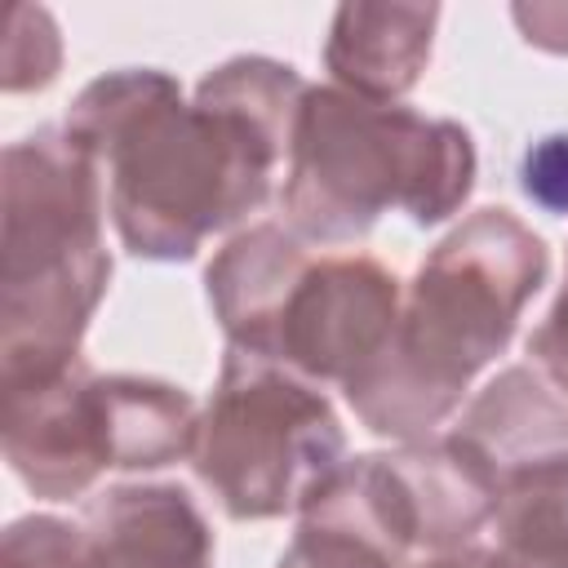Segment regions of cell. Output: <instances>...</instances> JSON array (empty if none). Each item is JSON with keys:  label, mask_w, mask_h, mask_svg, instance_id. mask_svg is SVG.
<instances>
[{"label": "cell", "mask_w": 568, "mask_h": 568, "mask_svg": "<svg viewBox=\"0 0 568 568\" xmlns=\"http://www.w3.org/2000/svg\"><path fill=\"white\" fill-rule=\"evenodd\" d=\"M306 89L262 53L213 67L191 102L169 71L120 67L75 93L62 129L98 169L120 244L142 262H191L271 200Z\"/></svg>", "instance_id": "obj_1"}, {"label": "cell", "mask_w": 568, "mask_h": 568, "mask_svg": "<svg viewBox=\"0 0 568 568\" xmlns=\"http://www.w3.org/2000/svg\"><path fill=\"white\" fill-rule=\"evenodd\" d=\"M550 275L546 240L510 209H479L417 266L390 346L342 395L355 417L395 444L430 439L470 382L510 346Z\"/></svg>", "instance_id": "obj_2"}, {"label": "cell", "mask_w": 568, "mask_h": 568, "mask_svg": "<svg viewBox=\"0 0 568 568\" xmlns=\"http://www.w3.org/2000/svg\"><path fill=\"white\" fill-rule=\"evenodd\" d=\"M106 195L62 124L4 146L0 213V382H40L80 359L106 297Z\"/></svg>", "instance_id": "obj_3"}, {"label": "cell", "mask_w": 568, "mask_h": 568, "mask_svg": "<svg viewBox=\"0 0 568 568\" xmlns=\"http://www.w3.org/2000/svg\"><path fill=\"white\" fill-rule=\"evenodd\" d=\"M479 155L466 124L399 102L311 84L284 164V222L315 244L364 240L382 213L413 226L448 222L475 191Z\"/></svg>", "instance_id": "obj_4"}, {"label": "cell", "mask_w": 568, "mask_h": 568, "mask_svg": "<svg viewBox=\"0 0 568 568\" xmlns=\"http://www.w3.org/2000/svg\"><path fill=\"white\" fill-rule=\"evenodd\" d=\"M191 466L235 524L302 515L346 466V430L324 386L226 346Z\"/></svg>", "instance_id": "obj_5"}, {"label": "cell", "mask_w": 568, "mask_h": 568, "mask_svg": "<svg viewBox=\"0 0 568 568\" xmlns=\"http://www.w3.org/2000/svg\"><path fill=\"white\" fill-rule=\"evenodd\" d=\"M497 488L501 479L493 466L448 430L390 453L346 457V466L306 510L342 519L413 559L417 550L444 555L470 546L479 528L493 524Z\"/></svg>", "instance_id": "obj_6"}, {"label": "cell", "mask_w": 568, "mask_h": 568, "mask_svg": "<svg viewBox=\"0 0 568 568\" xmlns=\"http://www.w3.org/2000/svg\"><path fill=\"white\" fill-rule=\"evenodd\" d=\"M404 311V288L390 266L368 253H333L311 257L262 359H275L302 373L315 386L346 390L359 373H368L395 337Z\"/></svg>", "instance_id": "obj_7"}, {"label": "cell", "mask_w": 568, "mask_h": 568, "mask_svg": "<svg viewBox=\"0 0 568 568\" xmlns=\"http://www.w3.org/2000/svg\"><path fill=\"white\" fill-rule=\"evenodd\" d=\"M4 462L44 501L84 497L115 470L102 373L84 355L53 377L4 386Z\"/></svg>", "instance_id": "obj_8"}, {"label": "cell", "mask_w": 568, "mask_h": 568, "mask_svg": "<svg viewBox=\"0 0 568 568\" xmlns=\"http://www.w3.org/2000/svg\"><path fill=\"white\" fill-rule=\"evenodd\" d=\"M98 568H213V528L178 484H115L80 515Z\"/></svg>", "instance_id": "obj_9"}, {"label": "cell", "mask_w": 568, "mask_h": 568, "mask_svg": "<svg viewBox=\"0 0 568 568\" xmlns=\"http://www.w3.org/2000/svg\"><path fill=\"white\" fill-rule=\"evenodd\" d=\"M311 266V248L280 222H257L231 235L204 271V293L226 346L266 355L284 297Z\"/></svg>", "instance_id": "obj_10"}, {"label": "cell", "mask_w": 568, "mask_h": 568, "mask_svg": "<svg viewBox=\"0 0 568 568\" xmlns=\"http://www.w3.org/2000/svg\"><path fill=\"white\" fill-rule=\"evenodd\" d=\"M439 27V4H342L324 36V67L337 89L395 102L417 89Z\"/></svg>", "instance_id": "obj_11"}, {"label": "cell", "mask_w": 568, "mask_h": 568, "mask_svg": "<svg viewBox=\"0 0 568 568\" xmlns=\"http://www.w3.org/2000/svg\"><path fill=\"white\" fill-rule=\"evenodd\" d=\"M453 435L501 479L524 462L568 453V390H559L537 364L501 368L462 408Z\"/></svg>", "instance_id": "obj_12"}, {"label": "cell", "mask_w": 568, "mask_h": 568, "mask_svg": "<svg viewBox=\"0 0 568 568\" xmlns=\"http://www.w3.org/2000/svg\"><path fill=\"white\" fill-rule=\"evenodd\" d=\"M102 399L115 470H160L195 453L200 408L182 386L138 373H102Z\"/></svg>", "instance_id": "obj_13"}, {"label": "cell", "mask_w": 568, "mask_h": 568, "mask_svg": "<svg viewBox=\"0 0 568 568\" xmlns=\"http://www.w3.org/2000/svg\"><path fill=\"white\" fill-rule=\"evenodd\" d=\"M493 532L497 546L568 568V453H550L501 475Z\"/></svg>", "instance_id": "obj_14"}, {"label": "cell", "mask_w": 568, "mask_h": 568, "mask_svg": "<svg viewBox=\"0 0 568 568\" xmlns=\"http://www.w3.org/2000/svg\"><path fill=\"white\" fill-rule=\"evenodd\" d=\"M275 568H413V564L342 519L302 510L297 532Z\"/></svg>", "instance_id": "obj_15"}, {"label": "cell", "mask_w": 568, "mask_h": 568, "mask_svg": "<svg viewBox=\"0 0 568 568\" xmlns=\"http://www.w3.org/2000/svg\"><path fill=\"white\" fill-rule=\"evenodd\" d=\"M62 67V36L49 9L40 4H18L9 13V36H4V93H31L49 89Z\"/></svg>", "instance_id": "obj_16"}, {"label": "cell", "mask_w": 568, "mask_h": 568, "mask_svg": "<svg viewBox=\"0 0 568 568\" xmlns=\"http://www.w3.org/2000/svg\"><path fill=\"white\" fill-rule=\"evenodd\" d=\"M4 568H98V555L84 524L22 515L4 532Z\"/></svg>", "instance_id": "obj_17"}, {"label": "cell", "mask_w": 568, "mask_h": 568, "mask_svg": "<svg viewBox=\"0 0 568 568\" xmlns=\"http://www.w3.org/2000/svg\"><path fill=\"white\" fill-rule=\"evenodd\" d=\"M519 191L537 209L568 217V129L528 142V151L519 155Z\"/></svg>", "instance_id": "obj_18"}, {"label": "cell", "mask_w": 568, "mask_h": 568, "mask_svg": "<svg viewBox=\"0 0 568 568\" xmlns=\"http://www.w3.org/2000/svg\"><path fill=\"white\" fill-rule=\"evenodd\" d=\"M528 355H532V364H537L559 390H568V275H564L559 297L550 302L546 320L528 333Z\"/></svg>", "instance_id": "obj_19"}, {"label": "cell", "mask_w": 568, "mask_h": 568, "mask_svg": "<svg viewBox=\"0 0 568 568\" xmlns=\"http://www.w3.org/2000/svg\"><path fill=\"white\" fill-rule=\"evenodd\" d=\"M510 18L532 49L568 53V4H515Z\"/></svg>", "instance_id": "obj_20"}, {"label": "cell", "mask_w": 568, "mask_h": 568, "mask_svg": "<svg viewBox=\"0 0 568 568\" xmlns=\"http://www.w3.org/2000/svg\"><path fill=\"white\" fill-rule=\"evenodd\" d=\"M417 568H555V564H541V559H528L510 546H462V550H444V555H430L426 564Z\"/></svg>", "instance_id": "obj_21"}]
</instances>
